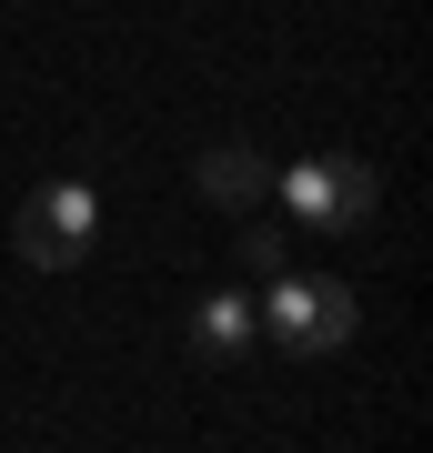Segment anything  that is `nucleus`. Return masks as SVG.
<instances>
[{"mask_svg":"<svg viewBox=\"0 0 433 453\" xmlns=\"http://www.w3.org/2000/svg\"><path fill=\"white\" fill-rule=\"evenodd\" d=\"M252 323L273 333V342H292V353H343L353 323H363V303H353L343 273H273L262 303H252Z\"/></svg>","mask_w":433,"mask_h":453,"instance_id":"f257e3e1","label":"nucleus"},{"mask_svg":"<svg viewBox=\"0 0 433 453\" xmlns=\"http://www.w3.org/2000/svg\"><path fill=\"white\" fill-rule=\"evenodd\" d=\"M273 192L292 202V222H313V232H363L373 222V202H383V181H373V162H343V151H322V162H292L273 172Z\"/></svg>","mask_w":433,"mask_h":453,"instance_id":"f03ea898","label":"nucleus"},{"mask_svg":"<svg viewBox=\"0 0 433 453\" xmlns=\"http://www.w3.org/2000/svg\"><path fill=\"white\" fill-rule=\"evenodd\" d=\"M91 232H101V202H91V181H41V192L20 202L11 242H20V262L61 273V262H81V252H91Z\"/></svg>","mask_w":433,"mask_h":453,"instance_id":"7ed1b4c3","label":"nucleus"},{"mask_svg":"<svg viewBox=\"0 0 433 453\" xmlns=\"http://www.w3.org/2000/svg\"><path fill=\"white\" fill-rule=\"evenodd\" d=\"M262 192H273V162H262L252 142H222V151H202V202H212V211H252Z\"/></svg>","mask_w":433,"mask_h":453,"instance_id":"20e7f679","label":"nucleus"},{"mask_svg":"<svg viewBox=\"0 0 433 453\" xmlns=\"http://www.w3.org/2000/svg\"><path fill=\"white\" fill-rule=\"evenodd\" d=\"M252 303H242V292H202V312H192V342H202V353L212 363H232V353H252Z\"/></svg>","mask_w":433,"mask_h":453,"instance_id":"39448f33","label":"nucleus"},{"mask_svg":"<svg viewBox=\"0 0 433 453\" xmlns=\"http://www.w3.org/2000/svg\"><path fill=\"white\" fill-rule=\"evenodd\" d=\"M242 273H252V282H273V273H292V242H282L273 222H252V232H242Z\"/></svg>","mask_w":433,"mask_h":453,"instance_id":"423d86ee","label":"nucleus"}]
</instances>
